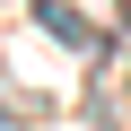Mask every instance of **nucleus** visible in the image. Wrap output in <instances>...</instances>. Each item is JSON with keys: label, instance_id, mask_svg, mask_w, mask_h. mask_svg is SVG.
Wrapping results in <instances>:
<instances>
[{"label": "nucleus", "instance_id": "f257e3e1", "mask_svg": "<svg viewBox=\"0 0 131 131\" xmlns=\"http://www.w3.org/2000/svg\"><path fill=\"white\" fill-rule=\"evenodd\" d=\"M35 18H44V26H52V35H61V44H88V26H79V18H70V9H52V0H35Z\"/></svg>", "mask_w": 131, "mask_h": 131}]
</instances>
